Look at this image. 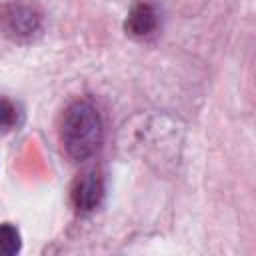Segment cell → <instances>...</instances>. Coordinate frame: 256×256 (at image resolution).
Listing matches in <instances>:
<instances>
[{
	"instance_id": "cell-1",
	"label": "cell",
	"mask_w": 256,
	"mask_h": 256,
	"mask_svg": "<svg viewBox=\"0 0 256 256\" xmlns=\"http://www.w3.org/2000/svg\"><path fill=\"white\" fill-rule=\"evenodd\" d=\"M60 138L72 160L82 162L90 158L102 142V120L98 110L84 100L70 104L62 118Z\"/></svg>"
},
{
	"instance_id": "cell-2",
	"label": "cell",
	"mask_w": 256,
	"mask_h": 256,
	"mask_svg": "<svg viewBox=\"0 0 256 256\" xmlns=\"http://www.w3.org/2000/svg\"><path fill=\"white\" fill-rule=\"evenodd\" d=\"M0 22H2V28L6 30L8 36L22 40V38H30L34 32H38V28H40V14L30 4L12 2V4H6L2 8Z\"/></svg>"
},
{
	"instance_id": "cell-3",
	"label": "cell",
	"mask_w": 256,
	"mask_h": 256,
	"mask_svg": "<svg viewBox=\"0 0 256 256\" xmlns=\"http://www.w3.org/2000/svg\"><path fill=\"white\" fill-rule=\"evenodd\" d=\"M158 26V12L156 6L148 0H136L128 12L126 18V32L134 38H144L148 34H152Z\"/></svg>"
},
{
	"instance_id": "cell-4",
	"label": "cell",
	"mask_w": 256,
	"mask_h": 256,
	"mask_svg": "<svg viewBox=\"0 0 256 256\" xmlns=\"http://www.w3.org/2000/svg\"><path fill=\"white\" fill-rule=\"evenodd\" d=\"M102 192H104V186H102L100 174L98 172H88L76 182V186L72 190V202L78 210L88 212V210H94L100 204Z\"/></svg>"
},
{
	"instance_id": "cell-5",
	"label": "cell",
	"mask_w": 256,
	"mask_h": 256,
	"mask_svg": "<svg viewBox=\"0 0 256 256\" xmlns=\"http://www.w3.org/2000/svg\"><path fill=\"white\" fill-rule=\"evenodd\" d=\"M20 250V234L12 224H0V256H12Z\"/></svg>"
},
{
	"instance_id": "cell-6",
	"label": "cell",
	"mask_w": 256,
	"mask_h": 256,
	"mask_svg": "<svg viewBox=\"0 0 256 256\" xmlns=\"http://www.w3.org/2000/svg\"><path fill=\"white\" fill-rule=\"evenodd\" d=\"M18 124V110L8 98H0V130H10Z\"/></svg>"
}]
</instances>
